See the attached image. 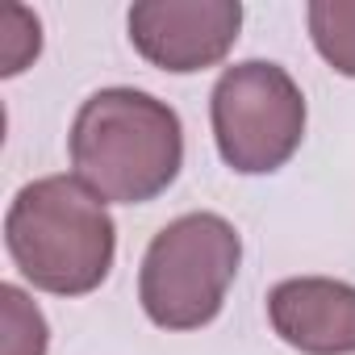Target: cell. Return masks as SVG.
<instances>
[{
	"instance_id": "obj_1",
	"label": "cell",
	"mask_w": 355,
	"mask_h": 355,
	"mask_svg": "<svg viewBox=\"0 0 355 355\" xmlns=\"http://www.w3.org/2000/svg\"><path fill=\"white\" fill-rule=\"evenodd\" d=\"M184 163V130L171 105L138 88L92 92L71 121V167L101 201H155Z\"/></svg>"
},
{
	"instance_id": "obj_2",
	"label": "cell",
	"mask_w": 355,
	"mask_h": 355,
	"mask_svg": "<svg viewBox=\"0 0 355 355\" xmlns=\"http://www.w3.org/2000/svg\"><path fill=\"white\" fill-rule=\"evenodd\" d=\"M5 247L17 272L55 297H84L113 268L117 230L105 201L76 175H42L5 214Z\"/></svg>"
},
{
	"instance_id": "obj_3",
	"label": "cell",
	"mask_w": 355,
	"mask_h": 355,
	"mask_svg": "<svg viewBox=\"0 0 355 355\" xmlns=\"http://www.w3.org/2000/svg\"><path fill=\"white\" fill-rule=\"evenodd\" d=\"M243 243L222 214H184L167 222L138 272V301L163 330H197L218 318L239 272Z\"/></svg>"
},
{
	"instance_id": "obj_4",
	"label": "cell",
	"mask_w": 355,
	"mask_h": 355,
	"mask_svg": "<svg viewBox=\"0 0 355 355\" xmlns=\"http://www.w3.org/2000/svg\"><path fill=\"white\" fill-rule=\"evenodd\" d=\"M209 117L218 155L243 175L284 167L305 138V96L297 80L268 59L226 67L214 84Z\"/></svg>"
},
{
	"instance_id": "obj_5",
	"label": "cell",
	"mask_w": 355,
	"mask_h": 355,
	"mask_svg": "<svg viewBox=\"0 0 355 355\" xmlns=\"http://www.w3.org/2000/svg\"><path fill=\"white\" fill-rule=\"evenodd\" d=\"M239 0H142L130 9L134 51L175 76L222 63L239 38Z\"/></svg>"
},
{
	"instance_id": "obj_6",
	"label": "cell",
	"mask_w": 355,
	"mask_h": 355,
	"mask_svg": "<svg viewBox=\"0 0 355 355\" xmlns=\"http://www.w3.org/2000/svg\"><path fill=\"white\" fill-rule=\"evenodd\" d=\"M272 330L301 355H355V284L293 276L268 293Z\"/></svg>"
},
{
	"instance_id": "obj_7",
	"label": "cell",
	"mask_w": 355,
	"mask_h": 355,
	"mask_svg": "<svg viewBox=\"0 0 355 355\" xmlns=\"http://www.w3.org/2000/svg\"><path fill=\"white\" fill-rule=\"evenodd\" d=\"M309 38L338 76H355V0H313Z\"/></svg>"
},
{
	"instance_id": "obj_8",
	"label": "cell",
	"mask_w": 355,
	"mask_h": 355,
	"mask_svg": "<svg viewBox=\"0 0 355 355\" xmlns=\"http://www.w3.org/2000/svg\"><path fill=\"white\" fill-rule=\"evenodd\" d=\"M0 313H5L0 355H46V318L17 284H0Z\"/></svg>"
},
{
	"instance_id": "obj_9",
	"label": "cell",
	"mask_w": 355,
	"mask_h": 355,
	"mask_svg": "<svg viewBox=\"0 0 355 355\" xmlns=\"http://www.w3.org/2000/svg\"><path fill=\"white\" fill-rule=\"evenodd\" d=\"M38 46H42V30H38V17H30L26 30H9V34H5V46H0V51H5V67H0V71H5V76H17V71L38 55Z\"/></svg>"
}]
</instances>
